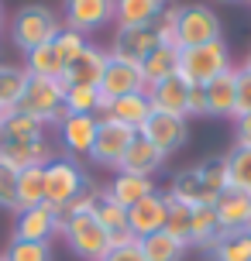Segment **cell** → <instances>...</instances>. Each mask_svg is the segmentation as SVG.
<instances>
[{"label": "cell", "mask_w": 251, "mask_h": 261, "mask_svg": "<svg viewBox=\"0 0 251 261\" xmlns=\"http://www.w3.org/2000/svg\"><path fill=\"white\" fill-rule=\"evenodd\" d=\"M7 261H52V244H41V241H17L11 237V244L4 248Z\"/></svg>", "instance_id": "obj_35"}, {"label": "cell", "mask_w": 251, "mask_h": 261, "mask_svg": "<svg viewBox=\"0 0 251 261\" xmlns=\"http://www.w3.org/2000/svg\"><path fill=\"white\" fill-rule=\"evenodd\" d=\"M62 14L52 11L48 4H24L11 17V41L17 52H35L41 45H52L55 35L62 31Z\"/></svg>", "instance_id": "obj_2"}, {"label": "cell", "mask_w": 251, "mask_h": 261, "mask_svg": "<svg viewBox=\"0 0 251 261\" xmlns=\"http://www.w3.org/2000/svg\"><path fill=\"white\" fill-rule=\"evenodd\" d=\"M93 217L104 223L107 234H120V230H128V210L117 206L107 193L100 196V203H96V210H93Z\"/></svg>", "instance_id": "obj_36"}, {"label": "cell", "mask_w": 251, "mask_h": 261, "mask_svg": "<svg viewBox=\"0 0 251 261\" xmlns=\"http://www.w3.org/2000/svg\"><path fill=\"white\" fill-rule=\"evenodd\" d=\"M107 100L100 96L96 86H72L66 90V114H93V117H104Z\"/></svg>", "instance_id": "obj_31"}, {"label": "cell", "mask_w": 251, "mask_h": 261, "mask_svg": "<svg viewBox=\"0 0 251 261\" xmlns=\"http://www.w3.org/2000/svg\"><path fill=\"white\" fill-rule=\"evenodd\" d=\"M138 134H141L148 144H155L162 155L169 158V155H175V151L189 141V120L175 117V114H159V110H152Z\"/></svg>", "instance_id": "obj_9"}, {"label": "cell", "mask_w": 251, "mask_h": 261, "mask_svg": "<svg viewBox=\"0 0 251 261\" xmlns=\"http://www.w3.org/2000/svg\"><path fill=\"white\" fill-rule=\"evenodd\" d=\"M38 203H45V169H24L17 175V206L31 210Z\"/></svg>", "instance_id": "obj_32"}, {"label": "cell", "mask_w": 251, "mask_h": 261, "mask_svg": "<svg viewBox=\"0 0 251 261\" xmlns=\"http://www.w3.org/2000/svg\"><path fill=\"white\" fill-rule=\"evenodd\" d=\"M0 261H7V258H4V251H0Z\"/></svg>", "instance_id": "obj_50"}, {"label": "cell", "mask_w": 251, "mask_h": 261, "mask_svg": "<svg viewBox=\"0 0 251 261\" xmlns=\"http://www.w3.org/2000/svg\"><path fill=\"white\" fill-rule=\"evenodd\" d=\"M62 241L69 244V251L83 261H104L110 251V234L104 230V223L96 220L93 213L83 217H66L62 220Z\"/></svg>", "instance_id": "obj_6"}, {"label": "cell", "mask_w": 251, "mask_h": 261, "mask_svg": "<svg viewBox=\"0 0 251 261\" xmlns=\"http://www.w3.org/2000/svg\"><path fill=\"white\" fill-rule=\"evenodd\" d=\"M24 86H28L24 65L0 62V110H17L21 96H24Z\"/></svg>", "instance_id": "obj_28"}, {"label": "cell", "mask_w": 251, "mask_h": 261, "mask_svg": "<svg viewBox=\"0 0 251 261\" xmlns=\"http://www.w3.org/2000/svg\"><path fill=\"white\" fill-rule=\"evenodd\" d=\"M4 117H7V110H0V124H4Z\"/></svg>", "instance_id": "obj_49"}, {"label": "cell", "mask_w": 251, "mask_h": 261, "mask_svg": "<svg viewBox=\"0 0 251 261\" xmlns=\"http://www.w3.org/2000/svg\"><path fill=\"white\" fill-rule=\"evenodd\" d=\"M117 206L131 210L134 203H141L145 196L159 193L155 189V179H148V175H131V172H114V179H110V186L104 189Z\"/></svg>", "instance_id": "obj_20"}, {"label": "cell", "mask_w": 251, "mask_h": 261, "mask_svg": "<svg viewBox=\"0 0 251 261\" xmlns=\"http://www.w3.org/2000/svg\"><path fill=\"white\" fill-rule=\"evenodd\" d=\"M45 124L38 117H31L24 110H7V117L0 124V141H35V138H45Z\"/></svg>", "instance_id": "obj_26"}, {"label": "cell", "mask_w": 251, "mask_h": 261, "mask_svg": "<svg viewBox=\"0 0 251 261\" xmlns=\"http://www.w3.org/2000/svg\"><path fill=\"white\" fill-rule=\"evenodd\" d=\"M155 48H159L155 28H114V41H110L107 52H110V59L141 65Z\"/></svg>", "instance_id": "obj_14"}, {"label": "cell", "mask_w": 251, "mask_h": 261, "mask_svg": "<svg viewBox=\"0 0 251 261\" xmlns=\"http://www.w3.org/2000/svg\"><path fill=\"white\" fill-rule=\"evenodd\" d=\"M152 114V100H148V93H131V96H120V100H110L104 110V117L117 120L124 127L131 130H141V124L148 120Z\"/></svg>", "instance_id": "obj_23"}, {"label": "cell", "mask_w": 251, "mask_h": 261, "mask_svg": "<svg viewBox=\"0 0 251 261\" xmlns=\"http://www.w3.org/2000/svg\"><path fill=\"white\" fill-rule=\"evenodd\" d=\"M0 31H4V0H0Z\"/></svg>", "instance_id": "obj_47"}, {"label": "cell", "mask_w": 251, "mask_h": 261, "mask_svg": "<svg viewBox=\"0 0 251 261\" xmlns=\"http://www.w3.org/2000/svg\"><path fill=\"white\" fill-rule=\"evenodd\" d=\"M138 244H141V254H145V261H183L186 251H189L183 241H175V237L165 234V230L145 237V241H138Z\"/></svg>", "instance_id": "obj_29"}, {"label": "cell", "mask_w": 251, "mask_h": 261, "mask_svg": "<svg viewBox=\"0 0 251 261\" xmlns=\"http://www.w3.org/2000/svg\"><path fill=\"white\" fill-rule=\"evenodd\" d=\"M220 38H224V24H220L213 7H207V4H183L175 48H196V45H210V41H220Z\"/></svg>", "instance_id": "obj_7"}, {"label": "cell", "mask_w": 251, "mask_h": 261, "mask_svg": "<svg viewBox=\"0 0 251 261\" xmlns=\"http://www.w3.org/2000/svg\"><path fill=\"white\" fill-rule=\"evenodd\" d=\"M62 24L90 38L93 31L114 24V0H66L62 4Z\"/></svg>", "instance_id": "obj_10"}, {"label": "cell", "mask_w": 251, "mask_h": 261, "mask_svg": "<svg viewBox=\"0 0 251 261\" xmlns=\"http://www.w3.org/2000/svg\"><path fill=\"white\" fill-rule=\"evenodd\" d=\"M179 14H183V4H169V0H165V7L159 11V17L152 21V28H155V35H159V45H172V48H175Z\"/></svg>", "instance_id": "obj_37"}, {"label": "cell", "mask_w": 251, "mask_h": 261, "mask_svg": "<svg viewBox=\"0 0 251 261\" xmlns=\"http://www.w3.org/2000/svg\"><path fill=\"white\" fill-rule=\"evenodd\" d=\"M55 158L52 141L48 138H35V141H0V162H7L11 169H45Z\"/></svg>", "instance_id": "obj_17"}, {"label": "cell", "mask_w": 251, "mask_h": 261, "mask_svg": "<svg viewBox=\"0 0 251 261\" xmlns=\"http://www.w3.org/2000/svg\"><path fill=\"white\" fill-rule=\"evenodd\" d=\"M251 114V76L238 69V93H234V120Z\"/></svg>", "instance_id": "obj_42"}, {"label": "cell", "mask_w": 251, "mask_h": 261, "mask_svg": "<svg viewBox=\"0 0 251 261\" xmlns=\"http://www.w3.org/2000/svg\"><path fill=\"white\" fill-rule=\"evenodd\" d=\"M86 45H90V38H86V35H80V31H69V28H62V31L55 35V41H52V48H55V55L62 59V65L76 62Z\"/></svg>", "instance_id": "obj_38"}, {"label": "cell", "mask_w": 251, "mask_h": 261, "mask_svg": "<svg viewBox=\"0 0 251 261\" xmlns=\"http://www.w3.org/2000/svg\"><path fill=\"white\" fill-rule=\"evenodd\" d=\"M213 210H217V220H220L224 234H251V196L248 193L227 189L213 203Z\"/></svg>", "instance_id": "obj_18"}, {"label": "cell", "mask_w": 251, "mask_h": 261, "mask_svg": "<svg viewBox=\"0 0 251 261\" xmlns=\"http://www.w3.org/2000/svg\"><path fill=\"white\" fill-rule=\"evenodd\" d=\"M234 148H251V114L234 120Z\"/></svg>", "instance_id": "obj_45"}, {"label": "cell", "mask_w": 251, "mask_h": 261, "mask_svg": "<svg viewBox=\"0 0 251 261\" xmlns=\"http://www.w3.org/2000/svg\"><path fill=\"white\" fill-rule=\"evenodd\" d=\"M231 189V172H227V155L203 158L193 169H183L172 175V182L165 186V199L183 203V206H213L220 193Z\"/></svg>", "instance_id": "obj_1"}, {"label": "cell", "mask_w": 251, "mask_h": 261, "mask_svg": "<svg viewBox=\"0 0 251 261\" xmlns=\"http://www.w3.org/2000/svg\"><path fill=\"white\" fill-rule=\"evenodd\" d=\"M62 234V213L48 203H38L31 210H21L14 220V237L17 241H41L52 244V237Z\"/></svg>", "instance_id": "obj_11"}, {"label": "cell", "mask_w": 251, "mask_h": 261, "mask_svg": "<svg viewBox=\"0 0 251 261\" xmlns=\"http://www.w3.org/2000/svg\"><path fill=\"white\" fill-rule=\"evenodd\" d=\"M165 165V155H162L155 144H148L141 134L131 141V148H128V155L120 158V165H117V172H131V175H155V172Z\"/></svg>", "instance_id": "obj_21"}, {"label": "cell", "mask_w": 251, "mask_h": 261, "mask_svg": "<svg viewBox=\"0 0 251 261\" xmlns=\"http://www.w3.org/2000/svg\"><path fill=\"white\" fill-rule=\"evenodd\" d=\"M231 48L227 41H210V45H196V48H179V76L189 86H207L213 79L231 69Z\"/></svg>", "instance_id": "obj_3"}, {"label": "cell", "mask_w": 251, "mask_h": 261, "mask_svg": "<svg viewBox=\"0 0 251 261\" xmlns=\"http://www.w3.org/2000/svg\"><path fill=\"white\" fill-rule=\"evenodd\" d=\"M100 96H104L107 103L110 100H120V96H131V93H145L148 83H145V72H141V65L134 62H120V59H110L104 69V79H100Z\"/></svg>", "instance_id": "obj_13"}, {"label": "cell", "mask_w": 251, "mask_h": 261, "mask_svg": "<svg viewBox=\"0 0 251 261\" xmlns=\"http://www.w3.org/2000/svg\"><path fill=\"white\" fill-rule=\"evenodd\" d=\"M141 72H145L148 86H155V83H162V79L175 76V72H179V48H172V45H159V48L141 62Z\"/></svg>", "instance_id": "obj_27"}, {"label": "cell", "mask_w": 251, "mask_h": 261, "mask_svg": "<svg viewBox=\"0 0 251 261\" xmlns=\"http://www.w3.org/2000/svg\"><path fill=\"white\" fill-rule=\"evenodd\" d=\"M17 110L38 117L45 127H59V120L66 117V86H62V79L28 76V86H24V96H21Z\"/></svg>", "instance_id": "obj_4"}, {"label": "cell", "mask_w": 251, "mask_h": 261, "mask_svg": "<svg viewBox=\"0 0 251 261\" xmlns=\"http://www.w3.org/2000/svg\"><path fill=\"white\" fill-rule=\"evenodd\" d=\"M100 196H104V186H96V182H90L86 189H83L69 206H62L59 213H62V220L66 217H83V213H93L96 210V203H100Z\"/></svg>", "instance_id": "obj_41"}, {"label": "cell", "mask_w": 251, "mask_h": 261, "mask_svg": "<svg viewBox=\"0 0 251 261\" xmlns=\"http://www.w3.org/2000/svg\"><path fill=\"white\" fill-rule=\"evenodd\" d=\"M148 100H152V110L159 114H175V117H186V103H189V83H186L179 72L169 79H162L155 86H148Z\"/></svg>", "instance_id": "obj_19"}, {"label": "cell", "mask_w": 251, "mask_h": 261, "mask_svg": "<svg viewBox=\"0 0 251 261\" xmlns=\"http://www.w3.org/2000/svg\"><path fill=\"white\" fill-rule=\"evenodd\" d=\"M104 261H145V254H141V244L134 241V244H124V248H110Z\"/></svg>", "instance_id": "obj_44"}, {"label": "cell", "mask_w": 251, "mask_h": 261, "mask_svg": "<svg viewBox=\"0 0 251 261\" xmlns=\"http://www.w3.org/2000/svg\"><path fill=\"white\" fill-rule=\"evenodd\" d=\"M227 172H231V189L251 196V148H231L227 151Z\"/></svg>", "instance_id": "obj_33"}, {"label": "cell", "mask_w": 251, "mask_h": 261, "mask_svg": "<svg viewBox=\"0 0 251 261\" xmlns=\"http://www.w3.org/2000/svg\"><path fill=\"white\" fill-rule=\"evenodd\" d=\"M134 138H138V130L124 127V124H117V120H110V117H100V124H96V141L90 148V162L100 165V169L117 172L120 158L128 155Z\"/></svg>", "instance_id": "obj_8"}, {"label": "cell", "mask_w": 251, "mask_h": 261, "mask_svg": "<svg viewBox=\"0 0 251 261\" xmlns=\"http://www.w3.org/2000/svg\"><path fill=\"white\" fill-rule=\"evenodd\" d=\"M24 72L28 76H38V79H62L66 65H62L59 55H55L52 45H41V48H35V52L24 55Z\"/></svg>", "instance_id": "obj_30"}, {"label": "cell", "mask_w": 251, "mask_h": 261, "mask_svg": "<svg viewBox=\"0 0 251 261\" xmlns=\"http://www.w3.org/2000/svg\"><path fill=\"white\" fill-rule=\"evenodd\" d=\"M238 69H241V72H248V76H251V48H248V55L241 59V65H238Z\"/></svg>", "instance_id": "obj_46"}, {"label": "cell", "mask_w": 251, "mask_h": 261, "mask_svg": "<svg viewBox=\"0 0 251 261\" xmlns=\"http://www.w3.org/2000/svg\"><path fill=\"white\" fill-rule=\"evenodd\" d=\"M165 220H169V199H165V193H152L128 210V230L134 234V241H145V237L165 230Z\"/></svg>", "instance_id": "obj_15"}, {"label": "cell", "mask_w": 251, "mask_h": 261, "mask_svg": "<svg viewBox=\"0 0 251 261\" xmlns=\"http://www.w3.org/2000/svg\"><path fill=\"white\" fill-rule=\"evenodd\" d=\"M189 217H193V210L183 206V203H172L169 199V220H165V234H172L175 241H183L186 248H189Z\"/></svg>", "instance_id": "obj_39"}, {"label": "cell", "mask_w": 251, "mask_h": 261, "mask_svg": "<svg viewBox=\"0 0 251 261\" xmlns=\"http://www.w3.org/2000/svg\"><path fill=\"white\" fill-rule=\"evenodd\" d=\"M17 175L21 172L11 169L7 162H0V210H11L14 217H17Z\"/></svg>", "instance_id": "obj_40"}, {"label": "cell", "mask_w": 251, "mask_h": 261, "mask_svg": "<svg viewBox=\"0 0 251 261\" xmlns=\"http://www.w3.org/2000/svg\"><path fill=\"white\" fill-rule=\"evenodd\" d=\"M220 237H224V230H220V220H217V210L213 206L193 210V217H189V248L210 251Z\"/></svg>", "instance_id": "obj_25"}, {"label": "cell", "mask_w": 251, "mask_h": 261, "mask_svg": "<svg viewBox=\"0 0 251 261\" xmlns=\"http://www.w3.org/2000/svg\"><path fill=\"white\" fill-rule=\"evenodd\" d=\"M210 254L213 261H251V234H224Z\"/></svg>", "instance_id": "obj_34"}, {"label": "cell", "mask_w": 251, "mask_h": 261, "mask_svg": "<svg viewBox=\"0 0 251 261\" xmlns=\"http://www.w3.org/2000/svg\"><path fill=\"white\" fill-rule=\"evenodd\" d=\"M165 0H114V24L117 28H152Z\"/></svg>", "instance_id": "obj_24"}, {"label": "cell", "mask_w": 251, "mask_h": 261, "mask_svg": "<svg viewBox=\"0 0 251 261\" xmlns=\"http://www.w3.org/2000/svg\"><path fill=\"white\" fill-rule=\"evenodd\" d=\"M90 186V175H86V169H83L76 158H59L55 155L48 165H45V203L55 210L69 206L76 196L83 193Z\"/></svg>", "instance_id": "obj_5"}, {"label": "cell", "mask_w": 251, "mask_h": 261, "mask_svg": "<svg viewBox=\"0 0 251 261\" xmlns=\"http://www.w3.org/2000/svg\"><path fill=\"white\" fill-rule=\"evenodd\" d=\"M96 124L100 117H93V114H66L59 120L55 130H59V144L66 158H90V148L96 141Z\"/></svg>", "instance_id": "obj_12"}, {"label": "cell", "mask_w": 251, "mask_h": 261, "mask_svg": "<svg viewBox=\"0 0 251 261\" xmlns=\"http://www.w3.org/2000/svg\"><path fill=\"white\" fill-rule=\"evenodd\" d=\"M220 4H251V0H220Z\"/></svg>", "instance_id": "obj_48"}, {"label": "cell", "mask_w": 251, "mask_h": 261, "mask_svg": "<svg viewBox=\"0 0 251 261\" xmlns=\"http://www.w3.org/2000/svg\"><path fill=\"white\" fill-rule=\"evenodd\" d=\"M234 93H238V65H231L227 72L207 83V103H210V117H227L234 120Z\"/></svg>", "instance_id": "obj_22"}, {"label": "cell", "mask_w": 251, "mask_h": 261, "mask_svg": "<svg viewBox=\"0 0 251 261\" xmlns=\"http://www.w3.org/2000/svg\"><path fill=\"white\" fill-rule=\"evenodd\" d=\"M107 62H110V52L90 41V45L80 52V59L66 65V72H62V86H66V90H72V86H100Z\"/></svg>", "instance_id": "obj_16"}, {"label": "cell", "mask_w": 251, "mask_h": 261, "mask_svg": "<svg viewBox=\"0 0 251 261\" xmlns=\"http://www.w3.org/2000/svg\"><path fill=\"white\" fill-rule=\"evenodd\" d=\"M189 117H210V103H207V86H189L186 120H189Z\"/></svg>", "instance_id": "obj_43"}]
</instances>
